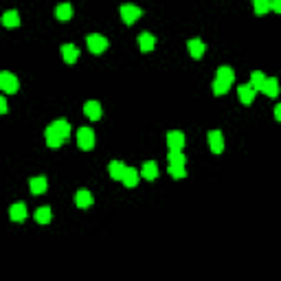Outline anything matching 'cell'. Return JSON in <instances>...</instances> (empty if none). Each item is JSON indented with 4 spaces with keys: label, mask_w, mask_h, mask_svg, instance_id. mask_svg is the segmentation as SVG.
Returning a JSON list of instances; mask_svg holds the SVG:
<instances>
[{
    "label": "cell",
    "mask_w": 281,
    "mask_h": 281,
    "mask_svg": "<svg viewBox=\"0 0 281 281\" xmlns=\"http://www.w3.org/2000/svg\"><path fill=\"white\" fill-rule=\"evenodd\" d=\"M169 176H174V178H176V180L185 178V176H187L185 165H169Z\"/></svg>",
    "instance_id": "484cf974"
},
{
    "label": "cell",
    "mask_w": 281,
    "mask_h": 281,
    "mask_svg": "<svg viewBox=\"0 0 281 281\" xmlns=\"http://www.w3.org/2000/svg\"><path fill=\"white\" fill-rule=\"evenodd\" d=\"M77 145H79V149H84V152L92 149L95 148V132H92L90 128H79L77 130Z\"/></svg>",
    "instance_id": "7a4b0ae2"
},
{
    "label": "cell",
    "mask_w": 281,
    "mask_h": 281,
    "mask_svg": "<svg viewBox=\"0 0 281 281\" xmlns=\"http://www.w3.org/2000/svg\"><path fill=\"white\" fill-rule=\"evenodd\" d=\"M207 141H209V148L213 154H222L224 152V136L220 130H211L209 134H207Z\"/></svg>",
    "instance_id": "8992f818"
},
{
    "label": "cell",
    "mask_w": 281,
    "mask_h": 281,
    "mask_svg": "<svg viewBox=\"0 0 281 281\" xmlns=\"http://www.w3.org/2000/svg\"><path fill=\"white\" fill-rule=\"evenodd\" d=\"M268 9H270L268 7V0H255V14L257 15H264Z\"/></svg>",
    "instance_id": "f1b7e54d"
},
{
    "label": "cell",
    "mask_w": 281,
    "mask_h": 281,
    "mask_svg": "<svg viewBox=\"0 0 281 281\" xmlns=\"http://www.w3.org/2000/svg\"><path fill=\"white\" fill-rule=\"evenodd\" d=\"M167 145H169V152H182L185 148V134L180 130H172L167 134Z\"/></svg>",
    "instance_id": "5b68a950"
},
{
    "label": "cell",
    "mask_w": 281,
    "mask_h": 281,
    "mask_svg": "<svg viewBox=\"0 0 281 281\" xmlns=\"http://www.w3.org/2000/svg\"><path fill=\"white\" fill-rule=\"evenodd\" d=\"M119 14H121V20H123V22L130 27V24H134L138 18H141V15H143V11L138 9V7H134V5H123L119 9Z\"/></svg>",
    "instance_id": "277c9868"
},
{
    "label": "cell",
    "mask_w": 281,
    "mask_h": 281,
    "mask_svg": "<svg viewBox=\"0 0 281 281\" xmlns=\"http://www.w3.org/2000/svg\"><path fill=\"white\" fill-rule=\"evenodd\" d=\"M92 202H95V198H92V193L88 189H79L75 193V205L79 207V209H90Z\"/></svg>",
    "instance_id": "ba28073f"
},
{
    "label": "cell",
    "mask_w": 281,
    "mask_h": 281,
    "mask_svg": "<svg viewBox=\"0 0 281 281\" xmlns=\"http://www.w3.org/2000/svg\"><path fill=\"white\" fill-rule=\"evenodd\" d=\"M53 220V211L48 209V207H40L38 211H35V222L38 224H48Z\"/></svg>",
    "instance_id": "cb8c5ba5"
},
{
    "label": "cell",
    "mask_w": 281,
    "mask_h": 281,
    "mask_svg": "<svg viewBox=\"0 0 281 281\" xmlns=\"http://www.w3.org/2000/svg\"><path fill=\"white\" fill-rule=\"evenodd\" d=\"M51 128L55 130V132H58L59 136L64 138V141H66V138L71 136V123H68L66 119H58V121H53V123H51Z\"/></svg>",
    "instance_id": "ffe728a7"
},
{
    "label": "cell",
    "mask_w": 281,
    "mask_h": 281,
    "mask_svg": "<svg viewBox=\"0 0 281 281\" xmlns=\"http://www.w3.org/2000/svg\"><path fill=\"white\" fill-rule=\"evenodd\" d=\"M84 115L90 121H99L101 119V104L99 101H86V104H84Z\"/></svg>",
    "instance_id": "30bf717a"
},
{
    "label": "cell",
    "mask_w": 281,
    "mask_h": 281,
    "mask_svg": "<svg viewBox=\"0 0 281 281\" xmlns=\"http://www.w3.org/2000/svg\"><path fill=\"white\" fill-rule=\"evenodd\" d=\"M138 180H141V174H138V169H134V167H125L121 182H123L128 189H134V187L138 185Z\"/></svg>",
    "instance_id": "52a82bcc"
},
{
    "label": "cell",
    "mask_w": 281,
    "mask_h": 281,
    "mask_svg": "<svg viewBox=\"0 0 281 281\" xmlns=\"http://www.w3.org/2000/svg\"><path fill=\"white\" fill-rule=\"evenodd\" d=\"M268 7H270L272 11H281V2H277V0H272V2H268Z\"/></svg>",
    "instance_id": "4dcf8cb0"
},
{
    "label": "cell",
    "mask_w": 281,
    "mask_h": 281,
    "mask_svg": "<svg viewBox=\"0 0 281 281\" xmlns=\"http://www.w3.org/2000/svg\"><path fill=\"white\" fill-rule=\"evenodd\" d=\"M29 187H31V193H33V195H42L44 191H46L48 182H46V178H44V176H35V178H31V180H29Z\"/></svg>",
    "instance_id": "e0dca14e"
},
{
    "label": "cell",
    "mask_w": 281,
    "mask_h": 281,
    "mask_svg": "<svg viewBox=\"0 0 281 281\" xmlns=\"http://www.w3.org/2000/svg\"><path fill=\"white\" fill-rule=\"evenodd\" d=\"M86 44H88V51H90L92 55H101V53L108 48V40H105V35H99V33H90V35H88Z\"/></svg>",
    "instance_id": "3957f363"
},
{
    "label": "cell",
    "mask_w": 281,
    "mask_h": 281,
    "mask_svg": "<svg viewBox=\"0 0 281 281\" xmlns=\"http://www.w3.org/2000/svg\"><path fill=\"white\" fill-rule=\"evenodd\" d=\"M123 172H125V165L121 161H112V163H110L108 174H110V178H112V180H121V178H123Z\"/></svg>",
    "instance_id": "7402d4cb"
},
{
    "label": "cell",
    "mask_w": 281,
    "mask_h": 281,
    "mask_svg": "<svg viewBox=\"0 0 281 281\" xmlns=\"http://www.w3.org/2000/svg\"><path fill=\"white\" fill-rule=\"evenodd\" d=\"M215 79L218 81H224V84H229V86H233L235 81V71L231 66H220L218 68V75H215Z\"/></svg>",
    "instance_id": "ac0fdd59"
},
{
    "label": "cell",
    "mask_w": 281,
    "mask_h": 281,
    "mask_svg": "<svg viewBox=\"0 0 281 281\" xmlns=\"http://www.w3.org/2000/svg\"><path fill=\"white\" fill-rule=\"evenodd\" d=\"M187 48H189V55L193 59H200L202 55H205V51H207V46H205L202 40H189V42H187Z\"/></svg>",
    "instance_id": "7c38bea8"
},
{
    "label": "cell",
    "mask_w": 281,
    "mask_h": 281,
    "mask_svg": "<svg viewBox=\"0 0 281 281\" xmlns=\"http://www.w3.org/2000/svg\"><path fill=\"white\" fill-rule=\"evenodd\" d=\"M44 138H46V145H48V148H53V149H58V148H62V145H64V138L59 136L51 125H48L46 132H44Z\"/></svg>",
    "instance_id": "4fadbf2b"
},
{
    "label": "cell",
    "mask_w": 281,
    "mask_h": 281,
    "mask_svg": "<svg viewBox=\"0 0 281 281\" xmlns=\"http://www.w3.org/2000/svg\"><path fill=\"white\" fill-rule=\"evenodd\" d=\"M229 84H224V81H218L215 79L213 81V95L215 97H222V95H226V92H229Z\"/></svg>",
    "instance_id": "4316f807"
},
{
    "label": "cell",
    "mask_w": 281,
    "mask_h": 281,
    "mask_svg": "<svg viewBox=\"0 0 281 281\" xmlns=\"http://www.w3.org/2000/svg\"><path fill=\"white\" fill-rule=\"evenodd\" d=\"M20 90V81L15 75L11 73H0V92H7V95H15Z\"/></svg>",
    "instance_id": "6da1fadb"
},
{
    "label": "cell",
    "mask_w": 281,
    "mask_h": 281,
    "mask_svg": "<svg viewBox=\"0 0 281 281\" xmlns=\"http://www.w3.org/2000/svg\"><path fill=\"white\" fill-rule=\"evenodd\" d=\"M255 95H257V92L252 90L248 84H242V86L237 88V97H239V101H242L244 105H251L252 101H255Z\"/></svg>",
    "instance_id": "5bb4252c"
},
{
    "label": "cell",
    "mask_w": 281,
    "mask_h": 281,
    "mask_svg": "<svg viewBox=\"0 0 281 281\" xmlns=\"http://www.w3.org/2000/svg\"><path fill=\"white\" fill-rule=\"evenodd\" d=\"M169 165H185L187 163V158H185V154L182 152H169Z\"/></svg>",
    "instance_id": "83f0119b"
},
{
    "label": "cell",
    "mask_w": 281,
    "mask_h": 281,
    "mask_svg": "<svg viewBox=\"0 0 281 281\" xmlns=\"http://www.w3.org/2000/svg\"><path fill=\"white\" fill-rule=\"evenodd\" d=\"M141 176H143L145 180H156V176H158V165L154 161H148L143 165V169H141Z\"/></svg>",
    "instance_id": "44dd1931"
},
{
    "label": "cell",
    "mask_w": 281,
    "mask_h": 281,
    "mask_svg": "<svg viewBox=\"0 0 281 281\" xmlns=\"http://www.w3.org/2000/svg\"><path fill=\"white\" fill-rule=\"evenodd\" d=\"M62 58L66 64H75L79 59V48L75 44H64L62 46Z\"/></svg>",
    "instance_id": "9a60e30c"
},
{
    "label": "cell",
    "mask_w": 281,
    "mask_h": 281,
    "mask_svg": "<svg viewBox=\"0 0 281 281\" xmlns=\"http://www.w3.org/2000/svg\"><path fill=\"white\" fill-rule=\"evenodd\" d=\"M73 14H75V9H73V5H59L58 9H55V18L58 20H62V22H66V20H71L73 18Z\"/></svg>",
    "instance_id": "603a6c76"
},
{
    "label": "cell",
    "mask_w": 281,
    "mask_h": 281,
    "mask_svg": "<svg viewBox=\"0 0 281 281\" xmlns=\"http://www.w3.org/2000/svg\"><path fill=\"white\" fill-rule=\"evenodd\" d=\"M7 110H9V105H7V99L0 95V115H7Z\"/></svg>",
    "instance_id": "f546056e"
},
{
    "label": "cell",
    "mask_w": 281,
    "mask_h": 281,
    "mask_svg": "<svg viewBox=\"0 0 281 281\" xmlns=\"http://www.w3.org/2000/svg\"><path fill=\"white\" fill-rule=\"evenodd\" d=\"M262 92L266 97H272V99H275V97L279 95V81H277L275 77H266V81H264V86H262Z\"/></svg>",
    "instance_id": "2e32d148"
},
{
    "label": "cell",
    "mask_w": 281,
    "mask_h": 281,
    "mask_svg": "<svg viewBox=\"0 0 281 281\" xmlns=\"http://www.w3.org/2000/svg\"><path fill=\"white\" fill-rule=\"evenodd\" d=\"M264 81H266V75H264L262 71H255V73H252V75H251V84H248V86H251L252 90L257 92V90H262Z\"/></svg>",
    "instance_id": "d4e9b609"
},
{
    "label": "cell",
    "mask_w": 281,
    "mask_h": 281,
    "mask_svg": "<svg viewBox=\"0 0 281 281\" xmlns=\"http://www.w3.org/2000/svg\"><path fill=\"white\" fill-rule=\"evenodd\" d=\"M275 119L281 121V105H275Z\"/></svg>",
    "instance_id": "1f68e13d"
},
{
    "label": "cell",
    "mask_w": 281,
    "mask_h": 281,
    "mask_svg": "<svg viewBox=\"0 0 281 281\" xmlns=\"http://www.w3.org/2000/svg\"><path fill=\"white\" fill-rule=\"evenodd\" d=\"M154 46H156V38H154L152 33H141V35H138V48H141L143 53H149Z\"/></svg>",
    "instance_id": "d6986e66"
},
{
    "label": "cell",
    "mask_w": 281,
    "mask_h": 281,
    "mask_svg": "<svg viewBox=\"0 0 281 281\" xmlns=\"http://www.w3.org/2000/svg\"><path fill=\"white\" fill-rule=\"evenodd\" d=\"M9 218H11V222H24V220H27V205H24V202H15V205H11Z\"/></svg>",
    "instance_id": "8fae6325"
},
{
    "label": "cell",
    "mask_w": 281,
    "mask_h": 281,
    "mask_svg": "<svg viewBox=\"0 0 281 281\" xmlns=\"http://www.w3.org/2000/svg\"><path fill=\"white\" fill-rule=\"evenodd\" d=\"M0 22H2V27H7V29H15V27H20V14L15 9H9L2 14Z\"/></svg>",
    "instance_id": "9c48e42d"
}]
</instances>
